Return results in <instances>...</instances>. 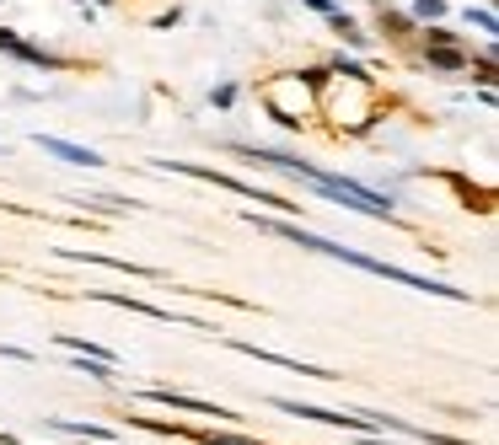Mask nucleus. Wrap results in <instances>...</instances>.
<instances>
[{"label":"nucleus","mask_w":499,"mask_h":445,"mask_svg":"<svg viewBox=\"0 0 499 445\" xmlns=\"http://www.w3.org/2000/svg\"><path fill=\"white\" fill-rule=\"evenodd\" d=\"M414 11H419V16H441L446 5H441V0H414Z\"/></svg>","instance_id":"nucleus-7"},{"label":"nucleus","mask_w":499,"mask_h":445,"mask_svg":"<svg viewBox=\"0 0 499 445\" xmlns=\"http://www.w3.org/2000/svg\"><path fill=\"white\" fill-rule=\"evenodd\" d=\"M263 231H274V236H290V242H301V247H312V252H328V258H344L349 269H366V274H376V279H392V285H409V290H430V295H446V301H462V290H457V285H435V279H419V274H409V269H392V263H376V258H360V252H344L339 242H328V236H312V231H301V226H280V220H263Z\"/></svg>","instance_id":"nucleus-1"},{"label":"nucleus","mask_w":499,"mask_h":445,"mask_svg":"<svg viewBox=\"0 0 499 445\" xmlns=\"http://www.w3.org/2000/svg\"><path fill=\"white\" fill-rule=\"evenodd\" d=\"M38 145H43L48 156H59V161H75V167H102V156H97V150H86V145L54 140V134H38Z\"/></svg>","instance_id":"nucleus-3"},{"label":"nucleus","mask_w":499,"mask_h":445,"mask_svg":"<svg viewBox=\"0 0 499 445\" xmlns=\"http://www.w3.org/2000/svg\"><path fill=\"white\" fill-rule=\"evenodd\" d=\"M151 403H167V408H194V414H226V408L199 403V398H183V392H151Z\"/></svg>","instance_id":"nucleus-4"},{"label":"nucleus","mask_w":499,"mask_h":445,"mask_svg":"<svg viewBox=\"0 0 499 445\" xmlns=\"http://www.w3.org/2000/svg\"><path fill=\"white\" fill-rule=\"evenodd\" d=\"M263 161H269V167H285V172H296V177H306L312 188L333 193V199H339V204H349V210H366V215H392V199H376V193H371V188H360V183L328 177V172H317V167H301V161H290V156H280V150H269Z\"/></svg>","instance_id":"nucleus-2"},{"label":"nucleus","mask_w":499,"mask_h":445,"mask_svg":"<svg viewBox=\"0 0 499 445\" xmlns=\"http://www.w3.org/2000/svg\"><path fill=\"white\" fill-rule=\"evenodd\" d=\"M468 59H462V48H452V43H435L430 48V70H462Z\"/></svg>","instance_id":"nucleus-5"},{"label":"nucleus","mask_w":499,"mask_h":445,"mask_svg":"<svg viewBox=\"0 0 499 445\" xmlns=\"http://www.w3.org/2000/svg\"><path fill=\"white\" fill-rule=\"evenodd\" d=\"M204 445H253V441H242V435H215V430H210V435H204Z\"/></svg>","instance_id":"nucleus-6"}]
</instances>
